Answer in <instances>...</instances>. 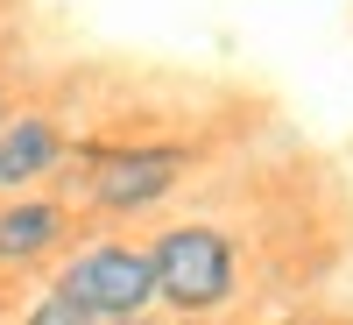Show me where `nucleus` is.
Here are the masks:
<instances>
[{
	"label": "nucleus",
	"mask_w": 353,
	"mask_h": 325,
	"mask_svg": "<svg viewBox=\"0 0 353 325\" xmlns=\"http://www.w3.org/2000/svg\"><path fill=\"white\" fill-rule=\"evenodd\" d=\"M156 304L170 318H212L241 297V241L219 219H176L149 241Z\"/></svg>",
	"instance_id": "f257e3e1"
},
{
	"label": "nucleus",
	"mask_w": 353,
	"mask_h": 325,
	"mask_svg": "<svg viewBox=\"0 0 353 325\" xmlns=\"http://www.w3.org/2000/svg\"><path fill=\"white\" fill-rule=\"evenodd\" d=\"M50 290L64 304H78L92 325H121V318H149L156 269H149V248H134V241H85L78 255H64Z\"/></svg>",
	"instance_id": "f03ea898"
},
{
	"label": "nucleus",
	"mask_w": 353,
	"mask_h": 325,
	"mask_svg": "<svg viewBox=\"0 0 353 325\" xmlns=\"http://www.w3.org/2000/svg\"><path fill=\"white\" fill-rule=\"evenodd\" d=\"M184 170H191L184 141H121V149H85L78 191H85L92 213L134 219V213H156V205L184 184Z\"/></svg>",
	"instance_id": "7ed1b4c3"
},
{
	"label": "nucleus",
	"mask_w": 353,
	"mask_h": 325,
	"mask_svg": "<svg viewBox=\"0 0 353 325\" xmlns=\"http://www.w3.org/2000/svg\"><path fill=\"white\" fill-rule=\"evenodd\" d=\"M71 241V205L64 198H36L21 191L0 205V269H28V262H43Z\"/></svg>",
	"instance_id": "20e7f679"
},
{
	"label": "nucleus",
	"mask_w": 353,
	"mask_h": 325,
	"mask_svg": "<svg viewBox=\"0 0 353 325\" xmlns=\"http://www.w3.org/2000/svg\"><path fill=\"white\" fill-rule=\"evenodd\" d=\"M57 163H64V128L50 113H8V128H0V191L21 198L28 184L57 177Z\"/></svg>",
	"instance_id": "39448f33"
},
{
	"label": "nucleus",
	"mask_w": 353,
	"mask_h": 325,
	"mask_svg": "<svg viewBox=\"0 0 353 325\" xmlns=\"http://www.w3.org/2000/svg\"><path fill=\"white\" fill-rule=\"evenodd\" d=\"M21 325H92V318H85L78 304H64L57 290H43V297H36V304L21 311Z\"/></svg>",
	"instance_id": "423d86ee"
},
{
	"label": "nucleus",
	"mask_w": 353,
	"mask_h": 325,
	"mask_svg": "<svg viewBox=\"0 0 353 325\" xmlns=\"http://www.w3.org/2000/svg\"><path fill=\"white\" fill-rule=\"evenodd\" d=\"M8 113H14V106H8V92H0V128H8Z\"/></svg>",
	"instance_id": "0eeeda50"
},
{
	"label": "nucleus",
	"mask_w": 353,
	"mask_h": 325,
	"mask_svg": "<svg viewBox=\"0 0 353 325\" xmlns=\"http://www.w3.org/2000/svg\"><path fill=\"white\" fill-rule=\"evenodd\" d=\"M170 325H205V318H170Z\"/></svg>",
	"instance_id": "6e6552de"
},
{
	"label": "nucleus",
	"mask_w": 353,
	"mask_h": 325,
	"mask_svg": "<svg viewBox=\"0 0 353 325\" xmlns=\"http://www.w3.org/2000/svg\"><path fill=\"white\" fill-rule=\"evenodd\" d=\"M121 325H149V318H121Z\"/></svg>",
	"instance_id": "1a4fd4ad"
},
{
	"label": "nucleus",
	"mask_w": 353,
	"mask_h": 325,
	"mask_svg": "<svg viewBox=\"0 0 353 325\" xmlns=\"http://www.w3.org/2000/svg\"><path fill=\"white\" fill-rule=\"evenodd\" d=\"M283 325H304V318H283Z\"/></svg>",
	"instance_id": "9d476101"
}]
</instances>
